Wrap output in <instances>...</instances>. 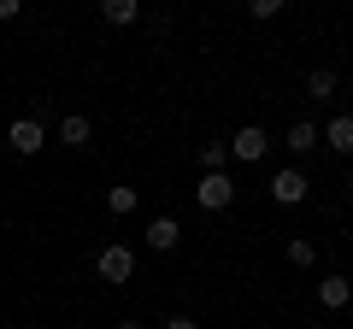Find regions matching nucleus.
<instances>
[{"mask_svg": "<svg viewBox=\"0 0 353 329\" xmlns=\"http://www.w3.org/2000/svg\"><path fill=\"white\" fill-rule=\"evenodd\" d=\"M165 329H201V323H194L189 312H176V317H171V323H165Z\"/></svg>", "mask_w": 353, "mask_h": 329, "instance_id": "obj_16", "label": "nucleus"}, {"mask_svg": "<svg viewBox=\"0 0 353 329\" xmlns=\"http://www.w3.org/2000/svg\"><path fill=\"white\" fill-rule=\"evenodd\" d=\"M18 12H24L18 0H0V24H6V18H18Z\"/></svg>", "mask_w": 353, "mask_h": 329, "instance_id": "obj_17", "label": "nucleus"}, {"mask_svg": "<svg viewBox=\"0 0 353 329\" xmlns=\"http://www.w3.org/2000/svg\"><path fill=\"white\" fill-rule=\"evenodd\" d=\"M318 147H330V153H353V118H347V112L330 118V124L318 129Z\"/></svg>", "mask_w": 353, "mask_h": 329, "instance_id": "obj_6", "label": "nucleus"}, {"mask_svg": "<svg viewBox=\"0 0 353 329\" xmlns=\"http://www.w3.org/2000/svg\"><path fill=\"white\" fill-rule=\"evenodd\" d=\"M224 159H230V147H218V141L201 147V171H224Z\"/></svg>", "mask_w": 353, "mask_h": 329, "instance_id": "obj_15", "label": "nucleus"}, {"mask_svg": "<svg viewBox=\"0 0 353 329\" xmlns=\"http://www.w3.org/2000/svg\"><path fill=\"white\" fill-rule=\"evenodd\" d=\"M194 194H201V206H206V212H224V206L236 200V182H230L224 171H206V177H201V189H194Z\"/></svg>", "mask_w": 353, "mask_h": 329, "instance_id": "obj_3", "label": "nucleus"}, {"mask_svg": "<svg viewBox=\"0 0 353 329\" xmlns=\"http://www.w3.org/2000/svg\"><path fill=\"white\" fill-rule=\"evenodd\" d=\"M101 18H106V24H136V18H141V6H136V0H106V6H101Z\"/></svg>", "mask_w": 353, "mask_h": 329, "instance_id": "obj_12", "label": "nucleus"}, {"mask_svg": "<svg viewBox=\"0 0 353 329\" xmlns=\"http://www.w3.org/2000/svg\"><path fill=\"white\" fill-rule=\"evenodd\" d=\"M88 136H94V124H88L83 112L59 118V147H88Z\"/></svg>", "mask_w": 353, "mask_h": 329, "instance_id": "obj_8", "label": "nucleus"}, {"mask_svg": "<svg viewBox=\"0 0 353 329\" xmlns=\"http://www.w3.org/2000/svg\"><path fill=\"white\" fill-rule=\"evenodd\" d=\"M94 270H101L106 282H130L136 277V253H130V247H106V253L94 259Z\"/></svg>", "mask_w": 353, "mask_h": 329, "instance_id": "obj_4", "label": "nucleus"}, {"mask_svg": "<svg viewBox=\"0 0 353 329\" xmlns=\"http://www.w3.org/2000/svg\"><path fill=\"white\" fill-rule=\"evenodd\" d=\"M118 329H141V323H136V317H124V323H118Z\"/></svg>", "mask_w": 353, "mask_h": 329, "instance_id": "obj_18", "label": "nucleus"}, {"mask_svg": "<svg viewBox=\"0 0 353 329\" xmlns=\"http://www.w3.org/2000/svg\"><path fill=\"white\" fill-rule=\"evenodd\" d=\"M306 189H312V182H306L301 164H289V171H277V177H271V200H277V206H301Z\"/></svg>", "mask_w": 353, "mask_h": 329, "instance_id": "obj_1", "label": "nucleus"}, {"mask_svg": "<svg viewBox=\"0 0 353 329\" xmlns=\"http://www.w3.org/2000/svg\"><path fill=\"white\" fill-rule=\"evenodd\" d=\"M306 100H336V71H330V65L306 71Z\"/></svg>", "mask_w": 353, "mask_h": 329, "instance_id": "obj_11", "label": "nucleus"}, {"mask_svg": "<svg viewBox=\"0 0 353 329\" xmlns=\"http://www.w3.org/2000/svg\"><path fill=\"white\" fill-rule=\"evenodd\" d=\"M6 141H12V153H24V159H30V153H41V147H48V129H41L36 118H18Z\"/></svg>", "mask_w": 353, "mask_h": 329, "instance_id": "obj_5", "label": "nucleus"}, {"mask_svg": "<svg viewBox=\"0 0 353 329\" xmlns=\"http://www.w3.org/2000/svg\"><path fill=\"white\" fill-rule=\"evenodd\" d=\"M106 212H112V217H130V212H136V189H106Z\"/></svg>", "mask_w": 353, "mask_h": 329, "instance_id": "obj_14", "label": "nucleus"}, {"mask_svg": "<svg viewBox=\"0 0 353 329\" xmlns=\"http://www.w3.org/2000/svg\"><path fill=\"white\" fill-rule=\"evenodd\" d=\"M318 300H324L330 312H341V306L353 300V282L347 277H324V282H318Z\"/></svg>", "mask_w": 353, "mask_h": 329, "instance_id": "obj_9", "label": "nucleus"}, {"mask_svg": "<svg viewBox=\"0 0 353 329\" xmlns=\"http://www.w3.org/2000/svg\"><path fill=\"white\" fill-rule=\"evenodd\" d=\"M347 194H353V177H347Z\"/></svg>", "mask_w": 353, "mask_h": 329, "instance_id": "obj_19", "label": "nucleus"}, {"mask_svg": "<svg viewBox=\"0 0 353 329\" xmlns=\"http://www.w3.org/2000/svg\"><path fill=\"white\" fill-rule=\"evenodd\" d=\"M176 241H183V229H176V217H153V224H148V247H153V253H171Z\"/></svg>", "mask_w": 353, "mask_h": 329, "instance_id": "obj_7", "label": "nucleus"}, {"mask_svg": "<svg viewBox=\"0 0 353 329\" xmlns=\"http://www.w3.org/2000/svg\"><path fill=\"white\" fill-rule=\"evenodd\" d=\"M283 253H289V265H294V270H312V265H318V247H312V241H301V235H294Z\"/></svg>", "mask_w": 353, "mask_h": 329, "instance_id": "obj_13", "label": "nucleus"}, {"mask_svg": "<svg viewBox=\"0 0 353 329\" xmlns=\"http://www.w3.org/2000/svg\"><path fill=\"white\" fill-rule=\"evenodd\" d=\"M283 147H289L294 159H301V153H312V147H318V124H306V118H294V124H289V141H283Z\"/></svg>", "mask_w": 353, "mask_h": 329, "instance_id": "obj_10", "label": "nucleus"}, {"mask_svg": "<svg viewBox=\"0 0 353 329\" xmlns=\"http://www.w3.org/2000/svg\"><path fill=\"white\" fill-rule=\"evenodd\" d=\"M265 147H271V136H265L259 124H241L236 136H230V153H236L241 164H259V159H265Z\"/></svg>", "mask_w": 353, "mask_h": 329, "instance_id": "obj_2", "label": "nucleus"}]
</instances>
